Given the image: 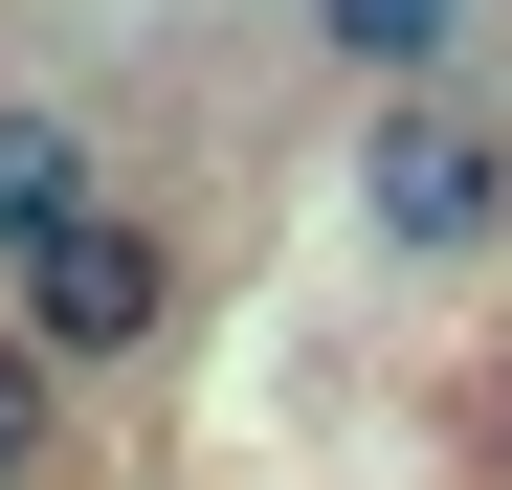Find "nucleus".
<instances>
[{
	"instance_id": "20e7f679",
	"label": "nucleus",
	"mask_w": 512,
	"mask_h": 490,
	"mask_svg": "<svg viewBox=\"0 0 512 490\" xmlns=\"http://www.w3.org/2000/svg\"><path fill=\"white\" fill-rule=\"evenodd\" d=\"M290 23L357 67V112H379V90H468V23H490V0H290Z\"/></svg>"
},
{
	"instance_id": "f257e3e1",
	"label": "nucleus",
	"mask_w": 512,
	"mask_h": 490,
	"mask_svg": "<svg viewBox=\"0 0 512 490\" xmlns=\"http://www.w3.org/2000/svg\"><path fill=\"white\" fill-rule=\"evenodd\" d=\"M357 223L401 268H490L512 245V112L490 90H379L357 112Z\"/></svg>"
},
{
	"instance_id": "7ed1b4c3",
	"label": "nucleus",
	"mask_w": 512,
	"mask_h": 490,
	"mask_svg": "<svg viewBox=\"0 0 512 490\" xmlns=\"http://www.w3.org/2000/svg\"><path fill=\"white\" fill-rule=\"evenodd\" d=\"M112 201V156H90V112L67 90H0V268H23V245H67Z\"/></svg>"
},
{
	"instance_id": "f03ea898",
	"label": "nucleus",
	"mask_w": 512,
	"mask_h": 490,
	"mask_svg": "<svg viewBox=\"0 0 512 490\" xmlns=\"http://www.w3.org/2000/svg\"><path fill=\"white\" fill-rule=\"evenodd\" d=\"M0 312H23L45 379H112V357L179 335V223H156V201H90L67 245H23V268H0Z\"/></svg>"
},
{
	"instance_id": "39448f33",
	"label": "nucleus",
	"mask_w": 512,
	"mask_h": 490,
	"mask_svg": "<svg viewBox=\"0 0 512 490\" xmlns=\"http://www.w3.org/2000/svg\"><path fill=\"white\" fill-rule=\"evenodd\" d=\"M45 446H67V379L23 357V312H0V490H45Z\"/></svg>"
}]
</instances>
